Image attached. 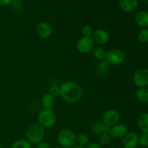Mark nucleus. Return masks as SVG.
<instances>
[{
    "label": "nucleus",
    "instance_id": "13",
    "mask_svg": "<svg viewBox=\"0 0 148 148\" xmlns=\"http://www.w3.org/2000/svg\"><path fill=\"white\" fill-rule=\"evenodd\" d=\"M119 5L120 8L125 12H134L138 8L137 0H119Z\"/></svg>",
    "mask_w": 148,
    "mask_h": 148
},
{
    "label": "nucleus",
    "instance_id": "19",
    "mask_svg": "<svg viewBox=\"0 0 148 148\" xmlns=\"http://www.w3.org/2000/svg\"><path fill=\"white\" fill-rule=\"evenodd\" d=\"M106 54V51L102 46H98L95 48L93 51V56L96 60L98 62L100 61L105 60Z\"/></svg>",
    "mask_w": 148,
    "mask_h": 148
},
{
    "label": "nucleus",
    "instance_id": "22",
    "mask_svg": "<svg viewBox=\"0 0 148 148\" xmlns=\"http://www.w3.org/2000/svg\"><path fill=\"white\" fill-rule=\"evenodd\" d=\"M76 143L78 145L85 147L89 143V137L85 133H80L77 135Z\"/></svg>",
    "mask_w": 148,
    "mask_h": 148
},
{
    "label": "nucleus",
    "instance_id": "33",
    "mask_svg": "<svg viewBox=\"0 0 148 148\" xmlns=\"http://www.w3.org/2000/svg\"><path fill=\"white\" fill-rule=\"evenodd\" d=\"M54 148H63V147H54Z\"/></svg>",
    "mask_w": 148,
    "mask_h": 148
},
{
    "label": "nucleus",
    "instance_id": "34",
    "mask_svg": "<svg viewBox=\"0 0 148 148\" xmlns=\"http://www.w3.org/2000/svg\"><path fill=\"white\" fill-rule=\"evenodd\" d=\"M146 1H147V2H148V0H146Z\"/></svg>",
    "mask_w": 148,
    "mask_h": 148
},
{
    "label": "nucleus",
    "instance_id": "31",
    "mask_svg": "<svg viewBox=\"0 0 148 148\" xmlns=\"http://www.w3.org/2000/svg\"><path fill=\"white\" fill-rule=\"evenodd\" d=\"M72 148H85V147H82V146L78 145H75L74 147H72Z\"/></svg>",
    "mask_w": 148,
    "mask_h": 148
},
{
    "label": "nucleus",
    "instance_id": "2",
    "mask_svg": "<svg viewBox=\"0 0 148 148\" xmlns=\"http://www.w3.org/2000/svg\"><path fill=\"white\" fill-rule=\"evenodd\" d=\"M46 135V129L38 123L33 124L26 131V138L32 145H38L42 142Z\"/></svg>",
    "mask_w": 148,
    "mask_h": 148
},
{
    "label": "nucleus",
    "instance_id": "26",
    "mask_svg": "<svg viewBox=\"0 0 148 148\" xmlns=\"http://www.w3.org/2000/svg\"><path fill=\"white\" fill-rule=\"evenodd\" d=\"M49 93L54 98H56V96H59V95H60V87L58 86L57 85H52L49 88Z\"/></svg>",
    "mask_w": 148,
    "mask_h": 148
},
{
    "label": "nucleus",
    "instance_id": "15",
    "mask_svg": "<svg viewBox=\"0 0 148 148\" xmlns=\"http://www.w3.org/2000/svg\"><path fill=\"white\" fill-rule=\"evenodd\" d=\"M137 124L142 132L148 134V113H143L139 116Z\"/></svg>",
    "mask_w": 148,
    "mask_h": 148
},
{
    "label": "nucleus",
    "instance_id": "21",
    "mask_svg": "<svg viewBox=\"0 0 148 148\" xmlns=\"http://www.w3.org/2000/svg\"><path fill=\"white\" fill-rule=\"evenodd\" d=\"M97 71L101 75H106L110 69V65L105 60L100 61L97 64Z\"/></svg>",
    "mask_w": 148,
    "mask_h": 148
},
{
    "label": "nucleus",
    "instance_id": "23",
    "mask_svg": "<svg viewBox=\"0 0 148 148\" xmlns=\"http://www.w3.org/2000/svg\"><path fill=\"white\" fill-rule=\"evenodd\" d=\"M111 137L109 134H103L99 135V138H98V143L101 145V146H106L111 143Z\"/></svg>",
    "mask_w": 148,
    "mask_h": 148
},
{
    "label": "nucleus",
    "instance_id": "28",
    "mask_svg": "<svg viewBox=\"0 0 148 148\" xmlns=\"http://www.w3.org/2000/svg\"><path fill=\"white\" fill-rule=\"evenodd\" d=\"M85 148H103V147L98 143L92 142V143H88Z\"/></svg>",
    "mask_w": 148,
    "mask_h": 148
},
{
    "label": "nucleus",
    "instance_id": "10",
    "mask_svg": "<svg viewBox=\"0 0 148 148\" xmlns=\"http://www.w3.org/2000/svg\"><path fill=\"white\" fill-rule=\"evenodd\" d=\"M36 34L40 38L47 39L53 33V27L50 23L47 22H41L36 27Z\"/></svg>",
    "mask_w": 148,
    "mask_h": 148
},
{
    "label": "nucleus",
    "instance_id": "1",
    "mask_svg": "<svg viewBox=\"0 0 148 148\" xmlns=\"http://www.w3.org/2000/svg\"><path fill=\"white\" fill-rule=\"evenodd\" d=\"M60 96L69 104L79 102L82 97V89L73 81H66L60 86Z\"/></svg>",
    "mask_w": 148,
    "mask_h": 148
},
{
    "label": "nucleus",
    "instance_id": "25",
    "mask_svg": "<svg viewBox=\"0 0 148 148\" xmlns=\"http://www.w3.org/2000/svg\"><path fill=\"white\" fill-rule=\"evenodd\" d=\"M138 39L141 43H146L148 42V30L143 29L139 33Z\"/></svg>",
    "mask_w": 148,
    "mask_h": 148
},
{
    "label": "nucleus",
    "instance_id": "29",
    "mask_svg": "<svg viewBox=\"0 0 148 148\" xmlns=\"http://www.w3.org/2000/svg\"><path fill=\"white\" fill-rule=\"evenodd\" d=\"M36 148H52V147L49 143L42 141L37 145V147Z\"/></svg>",
    "mask_w": 148,
    "mask_h": 148
},
{
    "label": "nucleus",
    "instance_id": "24",
    "mask_svg": "<svg viewBox=\"0 0 148 148\" xmlns=\"http://www.w3.org/2000/svg\"><path fill=\"white\" fill-rule=\"evenodd\" d=\"M81 33L84 37H92V35L93 33L92 27L89 25H85L82 26L81 29Z\"/></svg>",
    "mask_w": 148,
    "mask_h": 148
},
{
    "label": "nucleus",
    "instance_id": "17",
    "mask_svg": "<svg viewBox=\"0 0 148 148\" xmlns=\"http://www.w3.org/2000/svg\"><path fill=\"white\" fill-rule=\"evenodd\" d=\"M55 101L54 97L49 93H46L43 95L41 98L42 106L45 109H52L55 105Z\"/></svg>",
    "mask_w": 148,
    "mask_h": 148
},
{
    "label": "nucleus",
    "instance_id": "14",
    "mask_svg": "<svg viewBox=\"0 0 148 148\" xmlns=\"http://www.w3.org/2000/svg\"><path fill=\"white\" fill-rule=\"evenodd\" d=\"M111 127L104 124L102 121H96L91 127V131L95 135H101L103 134H109Z\"/></svg>",
    "mask_w": 148,
    "mask_h": 148
},
{
    "label": "nucleus",
    "instance_id": "16",
    "mask_svg": "<svg viewBox=\"0 0 148 148\" xmlns=\"http://www.w3.org/2000/svg\"><path fill=\"white\" fill-rule=\"evenodd\" d=\"M135 22L137 25L142 27H147L148 26V12L145 11H140L135 15Z\"/></svg>",
    "mask_w": 148,
    "mask_h": 148
},
{
    "label": "nucleus",
    "instance_id": "6",
    "mask_svg": "<svg viewBox=\"0 0 148 148\" xmlns=\"http://www.w3.org/2000/svg\"><path fill=\"white\" fill-rule=\"evenodd\" d=\"M120 120V114L118 111L114 108H110L105 111L103 115L102 122L109 127H112L119 123Z\"/></svg>",
    "mask_w": 148,
    "mask_h": 148
},
{
    "label": "nucleus",
    "instance_id": "27",
    "mask_svg": "<svg viewBox=\"0 0 148 148\" xmlns=\"http://www.w3.org/2000/svg\"><path fill=\"white\" fill-rule=\"evenodd\" d=\"M139 144L143 147H148V134L143 133L139 137Z\"/></svg>",
    "mask_w": 148,
    "mask_h": 148
},
{
    "label": "nucleus",
    "instance_id": "5",
    "mask_svg": "<svg viewBox=\"0 0 148 148\" xmlns=\"http://www.w3.org/2000/svg\"><path fill=\"white\" fill-rule=\"evenodd\" d=\"M125 60V53L119 49H112L106 51L105 61L110 66H117Z\"/></svg>",
    "mask_w": 148,
    "mask_h": 148
},
{
    "label": "nucleus",
    "instance_id": "11",
    "mask_svg": "<svg viewBox=\"0 0 148 148\" xmlns=\"http://www.w3.org/2000/svg\"><path fill=\"white\" fill-rule=\"evenodd\" d=\"M92 38L95 43L98 45H104L109 41L110 35L106 30L98 29L93 32L92 35Z\"/></svg>",
    "mask_w": 148,
    "mask_h": 148
},
{
    "label": "nucleus",
    "instance_id": "30",
    "mask_svg": "<svg viewBox=\"0 0 148 148\" xmlns=\"http://www.w3.org/2000/svg\"><path fill=\"white\" fill-rule=\"evenodd\" d=\"M12 0H0V7H4L10 5Z\"/></svg>",
    "mask_w": 148,
    "mask_h": 148
},
{
    "label": "nucleus",
    "instance_id": "7",
    "mask_svg": "<svg viewBox=\"0 0 148 148\" xmlns=\"http://www.w3.org/2000/svg\"><path fill=\"white\" fill-rule=\"evenodd\" d=\"M95 46V42L92 40V37H84L77 40L76 43V47L78 51L82 53H88L92 51Z\"/></svg>",
    "mask_w": 148,
    "mask_h": 148
},
{
    "label": "nucleus",
    "instance_id": "8",
    "mask_svg": "<svg viewBox=\"0 0 148 148\" xmlns=\"http://www.w3.org/2000/svg\"><path fill=\"white\" fill-rule=\"evenodd\" d=\"M134 85L139 88H147L148 86V69L143 68L137 70L133 76Z\"/></svg>",
    "mask_w": 148,
    "mask_h": 148
},
{
    "label": "nucleus",
    "instance_id": "9",
    "mask_svg": "<svg viewBox=\"0 0 148 148\" xmlns=\"http://www.w3.org/2000/svg\"><path fill=\"white\" fill-rule=\"evenodd\" d=\"M129 132V128L127 124L123 123H118L112 127L110 130L109 135L115 139H123L127 135Z\"/></svg>",
    "mask_w": 148,
    "mask_h": 148
},
{
    "label": "nucleus",
    "instance_id": "4",
    "mask_svg": "<svg viewBox=\"0 0 148 148\" xmlns=\"http://www.w3.org/2000/svg\"><path fill=\"white\" fill-rule=\"evenodd\" d=\"M37 119L38 124L45 129L52 127L56 122V115L52 109H42L38 114Z\"/></svg>",
    "mask_w": 148,
    "mask_h": 148
},
{
    "label": "nucleus",
    "instance_id": "32",
    "mask_svg": "<svg viewBox=\"0 0 148 148\" xmlns=\"http://www.w3.org/2000/svg\"><path fill=\"white\" fill-rule=\"evenodd\" d=\"M1 147H2V146H1V142H0V148H2Z\"/></svg>",
    "mask_w": 148,
    "mask_h": 148
},
{
    "label": "nucleus",
    "instance_id": "12",
    "mask_svg": "<svg viewBox=\"0 0 148 148\" xmlns=\"http://www.w3.org/2000/svg\"><path fill=\"white\" fill-rule=\"evenodd\" d=\"M139 144V136L134 132H129L123 138L122 145L124 148H135Z\"/></svg>",
    "mask_w": 148,
    "mask_h": 148
},
{
    "label": "nucleus",
    "instance_id": "18",
    "mask_svg": "<svg viewBox=\"0 0 148 148\" xmlns=\"http://www.w3.org/2000/svg\"><path fill=\"white\" fill-rule=\"evenodd\" d=\"M136 96L140 102L143 103H148V88H139L136 92Z\"/></svg>",
    "mask_w": 148,
    "mask_h": 148
},
{
    "label": "nucleus",
    "instance_id": "3",
    "mask_svg": "<svg viewBox=\"0 0 148 148\" xmlns=\"http://www.w3.org/2000/svg\"><path fill=\"white\" fill-rule=\"evenodd\" d=\"M77 135L72 130L64 129L58 134V142L60 147L63 148H72L77 144Z\"/></svg>",
    "mask_w": 148,
    "mask_h": 148
},
{
    "label": "nucleus",
    "instance_id": "20",
    "mask_svg": "<svg viewBox=\"0 0 148 148\" xmlns=\"http://www.w3.org/2000/svg\"><path fill=\"white\" fill-rule=\"evenodd\" d=\"M12 148H32V144L27 139H19L13 143Z\"/></svg>",
    "mask_w": 148,
    "mask_h": 148
}]
</instances>
